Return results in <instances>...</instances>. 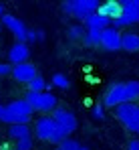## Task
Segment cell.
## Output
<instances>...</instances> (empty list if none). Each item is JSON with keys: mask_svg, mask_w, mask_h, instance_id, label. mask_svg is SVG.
<instances>
[{"mask_svg": "<svg viewBox=\"0 0 139 150\" xmlns=\"http://www.w3.org/2000/svg\"><path fill=\"white\" fill-rule=\"evenodd\" d=\"M30 118H32V110L24 100H14L6 105H0V122L8 126L28 124Z\"/></svg>", "mask_w": 139, "mask_h": 150, "instance_id": "1", "label": "cell"}, {"mask_svg": "<svg viewBox=\"0 0 139 150\" xmlns=\"http://www.w3.org/2000/svg\"><path fill=\"white\" fill-rule=\"evenodd\" d=\"M34 134H36L38 140L57 144V146L67 138V136L59 130V126L54 124V120H52L50 116H43V118H38V120L34 122Z\"/></svg>", "mask_w": 139, "mask_h": 150, "instance_id": "2", "label": "cell"}, {"mask_svg": "<svg viewBox=\"0 0 139 150\" xmlns=\"http://www.w3.org/2000/svg\"><path fill=\"white\" fill-rule=\"evenodd\" d=\"M99 8V0H73V2H63V10L75 16L77 21L85 23L93 12H97Z\"/></svg>", "mask_w": 139, "mask_h": 150, "instance_id": "3", "label": "cell"}, {"mask_svg": "<svg viewBox=\"0 0 139 150\" xmlns=\"http://www.w3.org/2000/svg\"><path fill=\"white\" fill-rule=\"evenodd\" d=\"M121 4V16L115 18L111 26L113 28H123V26H131L139 23V0H119Z\"/></svg>", "mask_w": 139, "mask_h": 150, "instance_id": "4", "label": "cell"}, {"mask_svg": "<svg viewBox=\"0 0 139 150\" xmlns=\"http://www.w3.org/2000/svg\"><path fill=\"white\" fill-rule=\"evenodd\" d=\"M24 101L30 105L32 112H52L54 108H59V100L54 93L50 91H43V93H32L28 91Z\"/></svg>", "mask_w": 139, "mask_h": 150, "instance_id": "5", "label": "cell"}, {"mask_svg": "<svg viewBox=\"0 0 139 150\" xmlns=\"http://www.w3.org/2000/svg\"><path fill=\"white\" fill-rule=\"evenodd\" d=\"M50 118L54 120V124L59 126V130L69 138V134H73L75 130H77V118H75V114L69 112L67 108H54L52 112H50Z\"/></svg>", "mask_w": 139, "mask_h": 150, "instance_id": "6", "label": "cell"}, {"mask_svg": "<svg viewBox=\"0 0 139 150\" xmlns=\"http://www.w3.org/2000/svg\"><path fill=\"white\" fill-rule=\"evenodd\" d=\"M115 114H117V120L125 126L127 130H129L131 126L139 124V105L137 103H131V101L121 103V105L115 108Z\"/></svg>", "mask_w": 139, "mask_h": 150, "instance_id": "7", "label": "cell"}, {"mask_svg": "<svg viewBox=\"0 0 139 150\" xmlns=\"http://www.w3.org/2000/svg\"><path fill=\"white\" fill-rule=\"evenodd\" d=\"M127 89H125V83H111L103 96V103L107 108H117L121 103H127Z\"/></svg>", "mask_w": 139, "mask_h": 150, "instance_id": "8", "label": "cell"}, {"mask_svg": "<svg viewBox=\"0 0 139 150\" xmlns=\"http://www.w3.org/2000/svg\"><path fill=\"white\" fill-rule=\"evenodd\" d=\"M2 25L16 37V43H26L28 28H26V25H24L18 16H14V14H2Z\"/></svg>", "mask_w": 139, "mask_h": 150, "instance_id": "9", "label": "cell"}, {"mask_svg": "<svg viewBox=\"0 0 139 150\" xmlns=\"http://www.w3.org/2000/svg\"><path fill=\"white\" fill-rule=\"evenodd\" d=\"M99 47H103L105 51H119L121 49V33L113 26L101 30V45Z\"/></svg>", "mask_w": 139, "mask_h": 150, "instance_id": "10", "label": "cell"}, {"mask_svg": "<svg viewBox=\"0 0 139 150\" xmlns=\"http://www.w3.org/2000/svg\"><path fill=\"white\" fill-rule=\"evenodd\" d=\"M30 57V47L26 43H14L10 49H8V65H20V63H26Z\"/></svg>", "mask_w": 139, "mask_h": 150, "instance_id": "11", "label": "cell"}, {"mask_svg": "<svg viewBox=\"0 0 139 150\" xmlns=\"http://www.w3.org/2000/svg\"><path fill=\"white\" fill-rule=\"evenodd\" d=\"M10 75H12L18 83H26V85H28L38 73H36V67H34L32 63H20V65H14V67H12V73Z\"/></svg>", "mask_w": 139, "mask_h": 150, "instance_id": "12", "label": "cell"}, {"mask_svg": "<svg viewBox=\"0 0 139 150\" xmlns=\"http://www.w3.org/2000/svg\"><path fill=\"white\" fill-rule=\"evenodd\" d=\"M97 14L109 18L111 23L121 16V4L119 0H107V2H99V8H97Z\"/></svg>", "mask_w": 139, "mask_h": 150, "instance_id": "13", "label": "cell"}, {"mask_svg": "<svg viewBox=\"0 0 139 150\" xmlns=\"http://www.w3.org/2000/svg\"><path fill=\"white\" fill-rule=\"evenodd\" d=\"M83 26H85V30H105V28L111 26V21L101 16V14H97V12H93L91 16L83 23Z\"/></svg>", "mask_w": 139, "mask_h": 150, "instance_id": "14", "label": "cell"}, {"mask_svg": "<svg viewBox=\"0 0 139 150\" xmlns=\"http://www.w3.org/2000/svg\"><path fill=\"white\" fill-rule=\"evenodd\" d=\"M121 49L129 51V53H135L139 51V35L137 33H123L121 35Z\"/></svg>", "mask_w": 139, "mask_h": 150, "instance_id": "15", "label": "cell"}, {"mask_svg": "<svg viewBox=\"0 0 139 150\" xmlns=\"http://www.w3.org/2000/svg\"><path fill=\"white\" fill-rule=\"evenodd\" d=\"M8 138L14 140V142H20V140H24V138H32V132H30L28 124L10 126V128H8Z\"/></svg>", "mask_w": 139, "mask_h": 150, "instance_id": "16", "label": "cell"}, {"mask_svg": "<svg viewBox=\"0 0 139 150\" xmlns=\"http://www.w3.org/2000/svg\"><path fill=\"white\" fill-rule=\"evenodd\" d=\"M83 43L87 47H99L101 45V30H85Z\"/></svg>", "mask_w": 139, "mask_h": 150, "instance_id": "17", "label": "cell"}, {"mask_svg": "<svg viewBox=\"0 0 139 150\" xmlns=\"http://www.w3.org/2000/svg\"><path fill=\"white\" fill-rule=\"evenodd\" d=\"M45 89H46V79L41 77V75H36V77L28 83V91H32V93H43Z\"/></svg>", "mask_w": 139, "mask_h": 150, "instance_id": "18", "label": "cell"}, {"mask_svg": "<svg viewBox=\"0 0 139 150\" xmlns=\"http://www.w3.org/2000/svg\"><path fill=\"white\" fill-rule=\"evenodd\" d=\"M125 89H127V100L131 101V103L135 100H139V81H127Z\"/></svg>", "mask_w": 139, "mask_h": 150, "instance_id": "19", "label": "cell"}, {"mask_svg": "<svg viewBox=\"0 0 139 150\" xmlns=\"http://www.w3.org/2000/svg\"><path fill=\"white\" fill-rule=\"evenodd\" d=\"M50 83H52L54 87H59V89H69V87H71L69 77L63 75V73H54V75H52V79H50Z\"/></svg>", "mask_w": 139, "mask_h": 150, "instance_id": "20", "label": "cell"}, {"mask_svg": "<svg viewBox=\"0 0 139 150\" xmlns=\"http://www.w3.org/2000/svg\"><path fill=\"white\" fill-rule=\"evenodd\" d=\"M45 39V30L36 28V30H28L26 33V45L28 43H36V41H43Z\"/></svg>", "mask_w": 139, "mask_h": 150, "instance_id": "21", "label": "cell"}, {"mask_svg": "<svg viewBox=\"0 0 139 150\" xmlns=\"http://www.w3.org/2000/svg\"><path fill=\"white\" fill-rule=\"evenodd\" d=\"M69 39H73V41H77V39H83V35H85V26L83 25H75L69 28Z\"/></svg>", "mask_w": 139, "mask_h": 150, "instance_id": "22", "label": "cell"}, {"mask_svg": "<svg viewBox=\"0 0 139 150\" xmlns=\"http://www.w3.org/2000/svg\"><path fill=\"white\" fill-rule=\"evenodd\" d=\"M59 148H61V150H79V148H81V144H79L77 140H73V138H65V140L59 144Z\"/></svg>", "mask_w": 139, "mask_h": 150, "instance_id": "23", "label": "cell"}, {"mask_svg": "<svg viewBox=\"0 0 139 150\" xmlns=\"http://www.w3.org/2000/svg\"><path fill=\"white\" fill-rule=\"evenodd\" d=\"M14 148L16 150H32L34 148V140H32V138H24V140H20V142H16Z\"/></svg>", "mask_w": 139, "mask_h": 150, "instance_id": "24", "label": "cell"}, {"mask_svg": "<svg viewBox=\"0 0 139 150\" xmlns=\"http://www.w3.org/2000/svg\"><path fill=\"white\" fill-rule=\"evenodd\" d=\"M93 118H95V120H103V118H105V112H103V105H99V103H97V105H93Z\"/></svg>", "mask_w": 139, "mask_h": 150, "instance_id": "25", "label": "cell"}, {"mask_svg": "<svg viewBox=\"0 0 139 150\" xmlns=\"http://www.w3.org/2000/svg\"><path fill=\"white\" fill-rule=\"evenodd\" d=\"M10 73H12V65L0 61V77H6V75H10Z\"/></svg>", "mask_w": 139, "mask_h": 150, "instance_id": "26", "label": "cell"}, {"mask_svg": "<svg viewBox=\"0 0 139 150\" xmlns=\"http://www.w3.org/2000/svg\"><path fill=\"white\" fill-rule=\"evenodd\" d=\"M127 150H139V138L131 140V142H129V148H127Z\"/></svg>", "mask_w": 139, "mask_h": 150, "instance_id": "27", "label": "cell"}, {"mask_svg": "<svg viewBox=\"0 0 139 150\" xmlns=\"http://www.w3.org/2000/svg\"><path fill=\"white\" fill-rule=\"evenodd\" d=\"M129 132H135V134H139V124H137V126H131V128H129Z\"/></svg>", "mask_w": 139, "mask_h": 150, "instance_id": "28", "label": "cell"}, {"mask_svg": "<svg viewBox=\"0 0 139 150\" xmlns=\"http://www.w3.org/2000/svg\"><path fill=\"white\" fill-rule=\"evenodd\" d=\"M2 14H4V6L0 4V18H2Z\"/></svg>", "mask_w": 139, "mask_h": 150, "instance_id": "29", "label": "cell"}, {"mask_svg": "<svg viewBox=\"0 0 139 150\" xmlns=\"http://www.w3.org/2000/svg\"><path fill=\"white\" fill-rule=\"evenodd\" d=\"M79 150H89V148H85V146H81V148H79Z\"/></svg>", "mask_w": 139, "mask_h": 150, "instance_id": "30", "label": "cell"}, {"mask_svg": "<svg viewBox=\"0 0 139 150\" xmlns=\"http://www.w3.org/2000/svg\"><path fill=\"white\" fill-rule=\"evenodd\" d=\"M0 37H2V28H0Z\"/></svg>", "mask_w": 139, "mask_h": 150, "instance_id": "31", "label": "cell"}, {"mask_svg": "<svg viewBox=\"0 0 139 150\" xmlns=\"http://www.w3.org/2000/svg\"><path fill=\"white\" fill-rule=\"evenodd\" d=\"M54 150H61V148H59V146H57V148H54Z\"/></svg>", "mask_w": 139, "mask_h": 150, "instance_id": "32", "label": "cell"}, {"mask_svg": "<svg viewBox=\"0 0 139 150\" xmlns=\"http://www.w3.org/2000/svg\"><path fill=\"white\" fill-rule=\"evenodd\" d=\"M0 105H2V100H0Z\"/></svg>", "mask_w": 139, "mask_h": 150, "instance_id": "33", "label": "cell"}, {"mask_svg": "<svg viewBox=\"0 0 139 150\" xmlns=\"http://www.w3.org/2000/svg\"><path fill=\"white\" fill-rule=\"evenodd\" d=\"M12 150H16V148H12Z\"/></svg>", "mask_w": 139, "mask_h": 150, "instance_id": "34", "label": "cell"}]
</instances>
